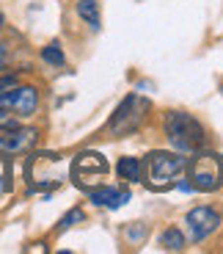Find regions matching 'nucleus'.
<instances>
[{
	"instance_id": "obj_8",
	"label": "nucleus",
	"mask_w": 223,
	"mask_h": 254,
	"mask_svg": "<svg viewBox=\"0 0 223 254\" xmlns=\"http://www.w3.org/2000/svg\"><path fill=\"white\" fill-rule=\"evenodd\" d=\"M89 199L99 207L119 210L121 204L130 202V190L127 188H116V185H102V188H89Z\"/></svg>"
},
{
	"instance_id": "obj_10",
	"label": "nucleus",
	"mask_w": 223,
	"mask_h": 254,
	"mask_svg": "<svg viewBox=\"0 0 223 254\" xmlns=\"http://www.w3.org/2000/svg\"><path fill=\"white\" fill-rule=\"evenodd\" d=\"M77 14H80V19H86V25L91 31L102 28V22H99V0H77Z\"/></svg>"
},
{
	"instance_id": "obj_14",
	"label": "nucleus",
	"mask_w": 223,
	"mask_h": 254,
	"mask_svg": "<svg viewBox=\"0 0 223 254\" xmlns=\"http://www.w3.org/2000/svg\"><path fill=\"white\" fill-rule=\"evenodd\" d=\"M77 221H83V210L77 207V210H69V213H66L64 218H61V221H58V232H64V229H69L72 224H77Z\"/></svg>"
},
{
	"instance_id": "obj_11",
	"label": "nucleus",
	"mask_w": 223,
	"mask_h": 254,
	"mask_svg": "<svg viewBox=\"0 0 223 254\" xmlns=\"http://www.w3.org/2000/svg\"><path fill=\"white\" fill-rule=\"evenodd\" d=\"M116 172H119L121 180H127V183H138L143 177V169H140V160L138 158H121L119 166H116Z\"/></svg>"
},
{
	"instance_id": "obj_13",
	"label": "nucleus",
	"mask_w": 223,
	"mask_h": 254,
	"mask_svg": "<svg viewBox=\"0 0 223 254\" xmlns=\"http://www.w3.org/2000/svg\"><path fill=\"white\" fill-rule=\"evenodd\" d=\"M42 58H45L47 64H52V66H64V50H61V45L58 42H52V45H47L45 50H42Z\"/></svg>"
},
{
	"instance_id": "obj_21",
	"label": "nucleus",
	"mask_w": 223,
	"mask_h": 254,
	"mask_svg": "<svg viewBox=\"0 0 223 254\" xmlns=\"http://www.w3.org/2000/svg\"><path fill=\"white\" fill-rule=\"evenodd\" d=\"M221 94H223V86H221Z\"/></svg>"
},
{
	"instance_id": "obj_18",
	"label": "nucleus",
	"mask_w": 223,
	"mask_h": 254,
	"mask_svg": "<svg viewBox=\"0 0 223 254\" xmlns=\"http://www.w3.org/2000/svg\"><path fill=\"white\" fill-rule=\"evenodd\" d=\"M8 188V183H6V174H3V169H0V193Z\"/></svg>"
},
{
	"instance_id": "obj_15",
	"label": "nucleus",
	"mask_w": 223,
	"mask_h": 254,
	"mask_svg": "<svg viewBox=\"0 0 223 254\" xmlns=\"http://www.w3.org/2000/svg\"><path fill=\"white\" fill-rule=\"evenodd\" d=\"M127 235H130V238H133V241H140V238L146 235V229H143V227H135V229H130Z\"/></svg>"
},
{
	"instance_id": "obj_5",
	"label": "nucleus",
	"mask_w": 223,
	"mask_h": 254,
	"mask_svg": "<svg viewBox=\"0 0 223 254\" xmlns=\"http://www.w3.org/2000/svg\"><path fill=\"white\" fill-rule=\"evenodd\" d=\"M108 172H110L108 158L99 155V152H80L72 160V180L86 190L94 188L96 183H102Z\"/></svg>"
},
{
	"instance_id": "obj_3",
	"label": "nucleus",
	"mask_w": 223,
	"mask_h": 254,
	"mask_svg": "<svg viewBox=\"0 0 223 254\" xmlns=\"http://www.w3.org/2000/svg\"><path fill=\"white\" fill-rule=\"evenodd\" d=\"M187 169V180L193 188L198 190H218L223 185V166L221 158L212 152H198L196 158H190L185 163Z\"/></svg>"
},
{
	"instance_id": "obj_2",
	"label": "nucleus",
	"mask_w": 223,
	"mask_h": 254,
	"mask_svg": "<svg viewBox=\"0 0 223 254\" xmlns=\"http://www.w3.org/2000/svg\"><path fill=\"white\" fill-rule=\"evenodd\" d=\"M185 163L187 158L182 155H174V152H152L146 158V163H140V169L146 172V180L143 183L149 185L152 190H163L185 172Z\"/></svg>"
},
{
	"instance_id": "obj_6",
	"label": "nucleus",
	"mask_w": 223,
	"mask_h": 254,
	"mask_svg": "<svg viewBox=\"0 0 223 254\" xmlns=\"http://www.w3.org/2000/svg\"><path fill=\"white\" fill-rule=\"evenodd\" d=\"M0 108L11 111L17 116H31L39 108V91L33 86H8L0 91Z\"/></svg>"
},
{
	"instance_id": "obj_7",
	"label": "nucleus",
	"mask_w": 223,
	"mask_h": 254,
	"mask_svg": "<svg viewBox=\"0 0 223 254\" xmlns=\"http://www.w3.org/2000/svg\"><path fill=\"white\" fill-rule=\"evenodd\" d=\"M185 224H187V235H190L193 243L204 241L221 227V216H218L212 207H193L190 213L185 216Z\"/></svg>"
},
{
	"instance_id": "obj_4",
	"label": "nucleus",
	"mask_w": 223,
	"mask_h": 254,
	"mask_svg": "<svg viewBox=\"0 0 223 254\" xmlns=\"http://www.w3.org/2000/svg\"><path fill=\"white\" fill-rule=\"evenodd\" d=\"M146 111H149V100H143V97H138V94L124 97V102H121L119 108H116V114L110 116L108 130L116 135L135 133V130L143 125V119H146Z\"/></svg>"
},
{
	"instance_id": "obj_9",
	"label": "nucleus",
	"mask_w": 223,
	"mask_h": 254,
	"mask_svg": "<svg viewBox=\"0 0 223 254\" xmlns=\"http://www.w3.org/2000/svg\"><path fill=\"white\" fill-rule=\"evenodd\" d=\"M36 141V130H8L0 135V155H11V152H25L28 146Z\"/></svg>"
},
{
	"instance_id": "obj_12",
	"label": "nucleus",
	"mask_w": 223,
	"mask_h": 254,
	"mask_svg": "<svg viewBox=\"0 0 223 254\" xmlns=\"http://www.w3.org/2000/svg\"><path fill=\"white\" fill-rule=\"evenodd\" d=\"M160 246L166 249V252H182L185 249V235L179 232V229H166L163 235H160Z\"/></svg>"
},
{
	"instance_id": "obj_1",
	"label": "nucleus",
	"mask_w": 223,
	"mask_h": 254,
	"mask_svg": "<svg viewBox=\"0 0 223 254\" xmlns=\"http://www.w3.org/2000/svg\"><path fill=\"white\" fill-rule=\"evenodd\" d=\"M166 135L179 152H198L204 146V127L185 111H171L166 116Z\"/></svg>"
},
{
	"instance_id": "obj_17",
	"label": "nucleus",
	"mask_w": 223,
	"mask_h": 254,
	"mask_svg": "<svg viewBox=\"0 0 223 254\" xmlns=\"http://www.w3.org/2000/svg\"><path fill=\"white\" fill-rule=\"evenodd\" d=\"M3 127H11V119H8L6 108H0V130H3Z\"/></svg>"
},
{
	"instance_id": "obj_16",
	"label": "nucleus",
	"mask_w": 223,
	"mask_h": 254,
	"mask_svg": "<svg viewBox=\"0 0 223 254\" xmlns=\"http://www.w3.org/2000/svg\"><path fill=\"white\" fill-rule=\"evenodd\" d=\"M14 83H17V77H14V75L0 77V91H3V89H8V86H14Z\"/></svg>"
},
{
	"instance_id": "obj_20",
	"label": "nucleus",
	"mask_w": 223,
	"mask_h": 254,
	"mask_svg": "<svg viewBox=\"0 0 223 254\" xmlns=\"http://www.w3.org/2000/svg\"><path fill=\"white\" fill-rule=\"evenodd\" d=\"M0 31H3V14H0Z\"/></svg>"
},
{
	"instance_id": "obj_19",
	"label": "nucleus",
	"mask_w": 223,
	"mask_h": 254,
	"mask_svg": "<svg viewBox=\"0 0 223 254\" xmlns=\"http://www.w3.org/2000/svg\"><path fill=\"white\" fill-rule=\"evenodd\" d=\"M3 64H6V47L0 45V66H3Z\"/></svg>"
},
{
	"instance_id": "obj_22",
	"label": "nucleus",
	"mask_w": 223,
	"mask_h": 254,
	"mask_svg": "<svg viewBox=\"0 0 223 254\" xmlns=\"http://www.w3.org/2000/svg\"><path fill=\"white\" fill-rule=\"evenodd\" d=\"M221 166H223V158H221Z\"/></svg>"
}]
</instances>
